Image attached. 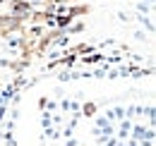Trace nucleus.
<instances>
[{"instance_id":"nucleus-1","label":"nucleus","mask_w":156,"mask_h":146,"mask_svg":"<svg viewBox=\"0 0 156 146\" xmlns=\"http://www.w3.org/2000/svg\"><path fill=\"white\" fill-rule=\"evenodd\" d=\"M135 139H154V132L151 129H144V127H135Z\"/></svg>"},{"instance_id":"nucleus-2","label":"nucleus","mask_w":156,"mask_h":146,"mask_svg":"<svg viewBox=\"0 0 156 146\" xmlns=\"http://www.w3.org/2000/svg\"><path fill=\"white\" fill-rule=\"evenodd\" d=\"M94 113H96V103H84V106H82V115L91 117Z\"/></svg>"},{"instance_id":"nucleus-3","label":"nucleus","mask_w":156,"mask_h":146,"mask_svg":"<svg viewBox=\"0 0 156 146\" xmlns=\"http://www.w3.org/2000/svg\"><path fill=\"white\" fill-rule=\"evenodd\" d=\"M149 2H154V0H149Z\"/></svg>"}]
</instances>
